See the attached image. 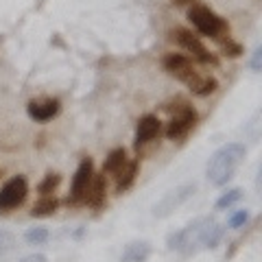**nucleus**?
Masks as SVG:
<instances>
[{
  "instance_id": "nucleus-2",
  "label": "nucleus",
  "mask_w": 262,
  "mask_h": 262,
  "mask_svg": "<svg viewBox=\"0 0 262 262\" xmlns=\"http://www.w3.org/2000/svg\"><path fill=\"white\" fill-rule=\"evenodd\" d=\"M245 155H247V149L241 142H229L225 146H221L208 164V182L212 186L227 184L232 179L234 170L243 164Z\"/></svg>"
},
{
  "instance_id": "nucleus-15",
  "label": "nucleus",
  "mask_w": 262,
  "mask_h": 262,
  "mask_svg": "<svg viewBox=\"0 0 262 262\" xmlns=\"http://www.w3.org/2000/svg\"><path fill=\"white\" fill-rule=\"evenodd\" d=\"M57 206H59V201L55 199V196H51V194H46V196H42L35 206H33V210H31V216H35V219H42V216H53L55 214V210H57Z\"/></svg>"
},
{
  "instance_id": "nucleus-4",
  "label": "nucleus",
  "mask_w": 262,
  "mask_h": 262,
  "mask_svg": "<svg viewBox=\"0 0 262 262\" xmlns=\"http://www.w3.org/2000/svg\"><path fill=\"white\" fill-rule=\"evenodd\" d=\"M196 125V112L192 105L188 103H179V107L168 120L166 127V138L168 140H182L184 136H188V131Z\"/></svg>"
},
{
  "instance_id": "nucleus-11",
  "label": "nucleus",
  "mask_w": 262,
  "mask_h": 262,
  "mask_svg": "<svg viewBox=\"0 0 262 262\" xmlns=\"http://www.w3.org/2000/svg\"><path fill=\"white\" fill-rule=\"evenodd\" d=\"M151 253H153V247L149 241H134L122 249L120 260L122 262H146L151 258Z\"/></svg>"
},
{
  "instance_id": "nucleus-24",
  "label": "nucleus",
  "mask_w": 262,
  "mask_h": 262,
  "mask_svg": "<svg viewBox=\"0 0 262 262\" xmlns=\"http://www.w3.org/2000/svg\"><path fill=\"white\" fill-rule=\"evenodd\" d=\"M175 3H177V5H184V3H188V0H175Z\"/></svg>"
},
{
  "instance_id": "nucleus-13",
  "label": "nucleus",
  "mask_w": 262,
  "mask_h": 262,
  "mask_svg": "<svg viewBox=\"0 0 262 262\" xmlns=\"http://www.w3.org/2000/svg\"><path fill=\"white\" fill-rule=\"evenodd\" d=\"M138 166H140V162L138 160H127V164L122 166L120 170L114 177H116V192L122 194L125 190H129L131 186L136 182V175H138Z\"/></svg>"
},
{
  "instance_id": "nucleus-9",
  "label": "nucleus",
  "mask_w": 262,
  "mask_h": 262,
  "mask_svg": "<svg viewBox=\"0 0 262 262\" xmlns=\"http://www.w3.org/2000/svg\"><path fill=\"white\" fill-rule=\"evenodd\" d=\"M160 131H162V122H160L158 116H153V114L142 116L140 120H138V127H136V149L153 142L155 138L160 136Z\"/></svg>"
},
{
  "instance_id": "nucleus-6",
  "label": "nucleus",
  "mask_w": 262,
  "mask_h": 262,
  "mask_svg": "<svg viewBox=\"0 0 262 262\" xmlns=\"http://www.w3.org/2000/svg\"><path fill=\"white\" fill-rule=\"evenodd\" d=\"M29 194V184L22 175H15L0 188V212H11L24 203Z\"/></svg>"
},
{
  "instance_id": "nucleus-19",
  "label": "nucleus",
  "mask_w": 262,
  "mask_h": 262,
  "mask_svg": "<svg viewBox=\"0 0 262 262\" xmlns=\"http://www.w3.org/2000/svg\"><path fill=\"white\" fill-rule=\"evenodd\" d=\"M249 221V212L247 210H236V212H232V214L227 216V225L232 227V229H238V227H243L245 223Z\"/></svg>"
},
{
  "instance_id": "nucleus-16",
  "label": "nucleus",
  "mask_w": 262,
  "mask_h": 262,
  "mask_svg": "<svg viewBox=\"0 0 262 262\" xmlns=\"http://www.w3.org/2000/svg\"><path fill=\"white\" fill-rule=\"evenodd\" d=\"M61 184V175H57V173H48L42 182H39V186H37V192L42 194V196H46V194H51V192H55L57 190V186Z\"/></svg>"
},
{
  "instance_id": "nucleus-14",
  "label": "nucleus",
  "mask_w": 262,
  "mask_h": 262,
  "mask_svg": "<svg viewBox=\"0 0 262 262\" xmlns=\"http://www.w3.org/2000/svg\"><path fill=\"white\" fill-rule=\"evenodd\" d=\"M127 164V151L125 149H114L107 158H105V164H103V173L107 175H116L118 170Z\"/></svg>"
},
{
  "instance_id": "nucleus-3",
  "label": "nucleus",
  "mask_w": 262,
  "mask_h": 262,
  "mask_svg": "<svg viewBox=\"0 0 262 262\" xmlns=\"http://www.w3.org/2000/svg\"><path fill=\"white\" fill-rule=\"evenodd\" d=\"M188 20L192 22V27L206 37H212L216 42H223L225 37H229V27L223 18L210 9L206 5H192L188 9Z\"/></svg>"
},
{
  "instance_id": "nucleus-10",
  "label": "nucleus",
  "mask_w": 262,
  "mask_h": 262,
  "mask_svg": "<svg viewBox=\"0 0 262 262\" xmlns=\"http://www.w3.org/2000/svg\"><path fill=\"white\" fill-rule=\"evenodd\" d=\"M59 110H61V105H59L57 98H46V101H31L27 105L29 116L33 120H37V122H46V120L55 118L57 114H59Z\"/></svg>"
},
{
  "instance_id": "nucleus-12",
  "label": "nucleus",
  "mask_w": 262,
  "mask_h": 262,
  "mask_svg": "<svg viewBox=\"0 0 262 262\" xmlns=\"http://www.w3.org/2000/svg\"><path fill=\"white\" fill-rule=\"evenodd\" d=\"M83 203H88V206H92V208H101L105 203V173L92 177V182H90L88 190H85Z\"/></svg>"
},
{
  "instance_id": "nucleus-18",
  "label": "nucleus",
  "mask_w": 262,
  "mask_h": 262,
  "mask_svg": "<svg viewBox=\"0 0 262 262\" xmlns=\"http://www.w3.org/2000/svg\"><path fill=\"white\" fill-rule=\"evenodd\" d=\"M243 199V190L241 188H234V190H229L225 192L221 199L216 201V210H225V208H232L236 201H241Z\"/></svg>"
},
{
  "instance_id": "nucleus-17",
  "label": "nucleus",
  "mask_w": 262,
  "mask_h": 262,
  "mask_svg": "<svg viewBox=\"0 0 262 262\" xmlns=\"http://www.w3.org/2000/svg\"><path fill=\"white\" fill-rule=\"evenodd\" d=\"M24 241L29 245H44L48 241V229L46 227H31L27 234H24Z\"/></svg>"
},
{
  "instance_id": "nucleus-23",
  "label": "nucleus",
  "mask_w": 262,
  "mask_h": 262,
  "mask_svg": "<svg viewBox=\"0 0 262 262\" xmlns=\"http://www.w3.org/2000/svg\"><path fill=\"white\" fill-rule=\"evenodd\" d=\"M260 59H262V48H258V51H256V55H253V59H251V68L253 70H260Z\"/></svg>"
},
{
  "instance_id": "nucleus-8",
  "label": "nucleus",
  "mask_w": 262,
  "mask_h": 262,
  "mask_svg": "<svg viewBox=\"0 0 262 262\" xmlns=\"http://www.w3.org/2000/svg\"><path fill=\"white\" fill-rule=\"evenodd\" d=\"M192 192H194V184H188V186L177 188V190H173V192H168V194L158 203V206L153 208V214H155V216H160V219L168 216V214H173V210H177L184 201L190 199V194H192Z\"/></svg>"
},
{
  "instance_id": "nucleus-1",
  "label": "nucleus",
  "mask_w": 262,
  "mask_h": 262,
  "mask_svg": "<svg viewBox=\"0 0 262 262\" xmlns=\"http://www.w3.org/2000/svg\"><path fill=\"white\" fill-rule=\"evenodd\" d=\"M162 63H164V70H166L170 77H175L182 81V83H186L196 96H210L216 92V88H219L216 79L210 75H199L196 68L192 66L190 57H186L182 53H170L164 57Z\"/></svg>"
},
{
  "instance_id": "nucleus-5",
  "label": "nucleus",
  "mask_w": 262,
  "mask_h": 262,
  "mask_svg": "<svg viewBox=\"0 0 262 262\" xmlns=\"http://www.w3.org/2000/svg\"><path fill=\"white\" fill-rule=\"evenodd\" d=\"M170 35H173L175 42L182 46L186 53H190L192 59H196L199 63H206V66H208V63H212V66L216 63V57L212 55L206 46H203V42L194 35L192 31H188V29H177V31L170 33Z\"/></svg>"
},
{
  "instance_id": "nucleus-22",
  "label": "nucleus",
  "mask_w": 262,
  "mask_h": 262,
  "mask_svg": "<svg viewBox=\"0 0 262 262\" xmlns=\"http://www.w3.org/2000/svg\"><path fill=\"white\" fill-rule=\"evenodd\" d=\"M20 262H48V258L44 253H31V256H24Z\"/></svg>"
},
{
  "instance_id": "nucleus-21",
  "label": "nucleus",
  "mask_w": 262,
  "mask_h": 262,
  "mask_svg": "<svg viewBox=\"0 0 262 262\" xmlns=\"http://www.w3.org/2000/svg\"><path fill=\"white\" fill-rule=\"evenodd\" d=\"M11 247H13V236L7 232H0V253L9 251Z\"/></svg>"
},
{
  "instance_id": "nucleus-20",
  "label": "nucleus",
  "mask_w": 262,
  "mask_h": 262,
  "mask_svg": "<svg viewBox=\"0 0 262 262\" xmlns=\"http://www.w3.org/2000/svg\"><path fill=\"white\" fill-rule=\"evenodd\" d=\"M219 46H221V51H223V55H227V57H241V53H243L241 44H236L232 37H225L223 42H219Z\"/></svg>"
},
{
  "instance_id": "nucleus-7",
  "label": "nucleus",
  "mask_w": 262,
  "mask_h": 262,
  "mask_svg": "<svg viewBox=\"0 0 262 262\" xmlns=\"http://www.w3.org/2000/svg\"><path fill=\"white\" fill-rule=\"evenodd\" d=\"M92 177H94V162L90 158H83L75 177H72V188H70V196H68L70 203H83V196H85L90 182H92Z\"/></svg>"
}]
</instances>
